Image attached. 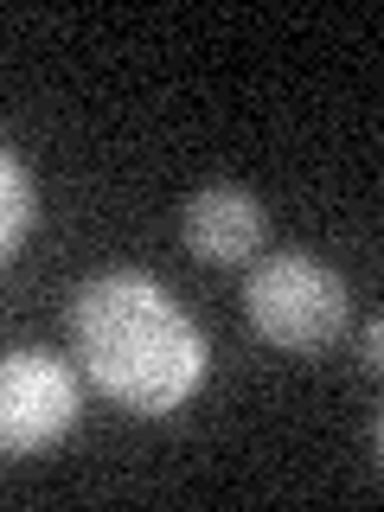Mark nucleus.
<instances>
[{"label": "nucleus", "mask_w": 384, "mask_h": 512, "mask_svg": "<svg viewBox=\"0 0 384 512\" xmlns=\"http://www.w3.org/2000/svg\"><path fill=\"white\" fill-rule=\"evenodd\" d=\"M71 352L84 378L128 416H173L205 391L212 346L148 269H96L71 295Z\"/></svg>", "instance_id": "obj_1"}, {"label": "nucleus", "mask_w": 384, "mask_h": 512, "mask_svg": "<svg viewBox=\"0 0 384 512\" xmlns=\"http://www.w3.org/2000/svg\"><path fill=\"white\" fill-rule=\"evenodd\" d=\"M244 320L256 340H269L282 352H327L352 320L346 276L308 250L256 256L244 276Z\"/></svg>", "instance_id": "obj_2"}, {"label": "nucleus", "mask_w": 384, "mask_h": 512, "mask_svg": "<svg viewBox=\"0 0 384 512\" xmlns=\"http://www.w3.org/2000/svg\"><path fill=\"white\" fill-rule=\"evenodd\" d=\"M84 416V384L52 346L0 352V455H39Z\"/></svg>", "instance_id": "obj_3"}, {"label": "nucleus", "mask_w": 384, "mask_h": 512, "mask_svg": "<svg viewBox=\"0 0 384 512\" xmlns=\"http://www.w3.org/2000/svg\"><path fill=\"white\" fill-rule=\"evenodd\" d=\"M180 237L199 263L212 269H244L269 244V212L250 186H199L180 205Z\"/></svg>", "instance_id": "obj_4"}, {"label": "nucleus", "mask_w": 384, "mask_h": 512, "mask_svg": "<svg viewBox=\"0 0 384 512\" xmlns=\"http://www.w3.org/2000/svg\"><path fill=\"white\" fill-rule=\"evenodd\" d=\"M32 218H39V192H32V173L20 167V154L0 148V263L26 244Z\"/></svg>", "instance_id": "obj_5"}, {"label": "nucleus", "mask_w": 384, "mask_h": 512, "mask_svg": "<svg viewBox=\"0 0 384 512\" xmlns=\"http://www.w3.org/2000/svg\"><path fill=\"white\" fill-rule=\"evenodd\" d=\"M378 346H384V327H378V320H365V333H359V365H365V378H378Z\"/></svg>", "instance_id": "obj_6"}]
</instances>
